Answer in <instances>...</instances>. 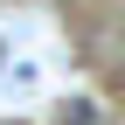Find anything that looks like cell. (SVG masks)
I'll return each mask as SVG.
<instances>
[]
</instances>
